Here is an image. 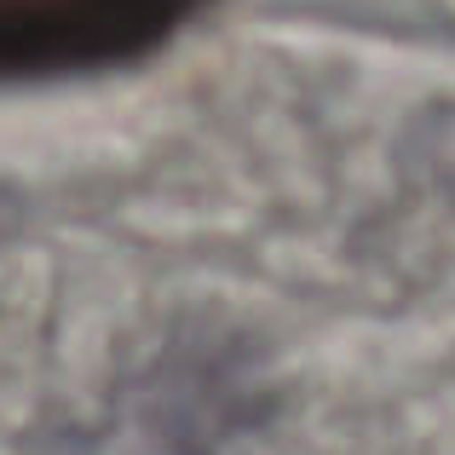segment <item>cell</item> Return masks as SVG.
Returning <instances> with one entry per match:
<instances>
[{
  "label": "cell",
  "instance_id": "obj_1",
  "mask_svg": "<svg viewBox=\"0 0 455 455\" xmlns=\"http://www.w3.org/2000/svg\"><path fill=\"white\" fill-rule=\"evenodd\" d=\"M190 12L196 0H0V81L133 64Z\"/></svg>",
  "mask_w": 455,
  "mask_h": 455
}]
</instances>
